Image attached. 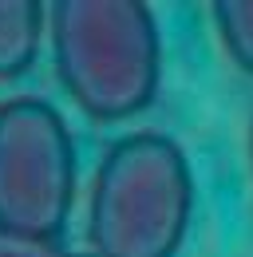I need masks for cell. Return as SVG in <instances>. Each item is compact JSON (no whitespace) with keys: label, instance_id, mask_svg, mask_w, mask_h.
<instances>
[{"label":"cell","instance_id":"ba28073f","mask_svg":"<svg viewBox=\"0 0 253 257\" xmlns=\"http://www.w3.org/2000/svg\"><path fill=\"white\" fill-rule=\"evenodd\" d=\"M0 257H12V253H0Z\"/></svg>","mask_w":253,"mask_h":257},{"label":"cell","instance_id":"8992f818","mask_svg":"<svg viewBox=\"0 0 253 257\" xmlns=\"http://www.w3.org/2000/svg\"><path fill=\"white\" fill-rule=\"evenodd\" d=\"M249 166H253V119H249Z\"/></svg>","mask_w":253,"mask_h":257},{"label":"cell","instance_id":"3957f363","mask_svg":"<svg viewBox=\"0 0 253 257\" xmlns=\"http://www.w3.org/2000/svg\"><path fill=\"white\" fill-rule=\"evenodd\" d=\"M79 159L56 103L12 95L0 103V237L24 245L60 241L75 206Z\"/></svg>","mask_w":253,"mask_h":257},{"label":"cell","instance_id":"7a4b0ae2","mask_svg":"<svg viewBox=\"0 0 253 257\" xmlns=\"http://www.w3.org/2000/svg\"><path fill=\"white\" fill-rule=\"evenodd\" d=\"M194 222V170L178 139L131 131L91 178L87 241L99 257H178Z\"/></svg>","mask_w":253,"mask_h":257},{"label":"cell","instance_id":"5b68a950","mask_svg":"<svg viewBox=\"0 0 253 257\" xmlns=\"http://www.w3.org/2000/svg\"><path fill=\"white\" fill-rule=\"evenodd\" d=\"M214 32L233 67L253 75V0H218L214 4Z\"/></svg>","mask_w":253,"mask_h":257},{"label":"cell","instance_id":"277c9868","mask_svg":"<svg viewBox=\"0 0 253 257\" xmlns=\"http://www.w3.org/2000/svg\"><path fill=\"white\" fill-rule=\"evenodd\" d=\"M48 36V4L40 0H0V83L20 79L40 60Z\"/></svg>","mask_w":253,"mask_h":257},{"label":"cell","instance_id":"52a82bcc","mask_svg":"<svg viewBox=\"0 0 253 257\" xmlns=\"http://www.w3.org/2000/svg\"><path fill=\"white\" fill-rule=\"evenodd\" d=\"M67 257H99V253H91V249H87V253H67Z\"/></svg>","mask_w":253,"mask_h":257},{"label":"cell","instance_id":"6da1fadb","mask_svg":"<svg viewBox=\"0 0 253 257\" xmlns=\"http://www.w3.org/2000/svg\"><path fill=\"white\" fill-rule=\"evenodd\" d=\"M56 75L95 123L143 115L162 83V36L143 0H60L48 8Z\"/></svg>","mask_w":253,"mask_h":257}]
</instances>
